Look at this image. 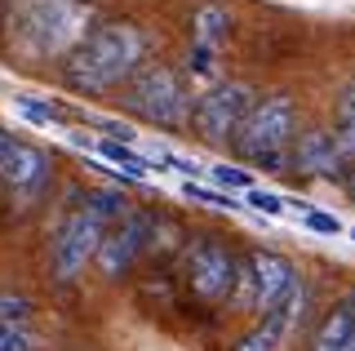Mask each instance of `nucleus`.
Listing matches in <instances>:
<instances>
[{
	"instance_id": "obj_1",
	"label": "nucleus",
	"mask_w": 355,
	"mask_h": 351,
	"mask_svg": "<svg viewBox=\"0 0 355 351\" xmlns=\"http://www.w3.org/2000/svg\"><path fill=\"white\" fill-rule=\"evenodd\" d=\"M142 49H147V40H142V31L133 23H103L67 53L62 80L80 94H107L120 80H133L142 71L138 67Z\"/></svg>"
},
{
	"instance_id": "obj_2",
	"label": "nucleus",
	"mask_w": 355,
	"mask_h": 351,
	"mask_svg": "<svg viewBox=\"0 0 355 351\" xmlns=\"http://www.w3.org/2000/svg\"><path fill=\"white\" fill-rule=\"evenodd\" d=\"M125 107L129 112H138L142 120H151V125H164V129H178L191 120V94H187V85L178 80L173 67H164V62H147L138 76L129 80V94H125Z\"/></svg>"
},
{
	"instance_id": "obj_3",
	"label": "nucleus",
	"mask_w": 355,
	"mask_h": 351,
	"mask_svg": "<svg viewBox=\"0 0 355 351\" xmlns=\"http://www.w3.org/2000/svg\"><path fill=\"white\" fill-rule=\"evenodd\" d=\"M297 289H302V284H297L293 262L280 258V254H271V249H253V254L240 262V280H236L231 302L244 307V311L271 316L275 307H284Z\"/></svg>"
},
{
	"instance_id": "obj_4",
	"label": "nucleus",
	"mask_w": 355,
	"mask_h": 351,
	"mask_svg": "<svg viewBox=\"0 0 355 351\" xmlns=\"http://www.w3.org/2000/svg\"><path fill=\"white\" fill-rule=\"evenodd\" d=\"M293 103H288L284 94H271V98H258V103L249 107V116H244L240 134H236V151L249 160L258 156H271V151H288V142H293Z\"/></svg>"
},
{
	"instance_id": "obj_5",
	"label": "nucleus",
	"mask_w": 355,
	"mask_h": 351,
	"mask_svg": "<svg viewBox=\"0 0 355 351\" xmlns=\"http://www.w3.org/2000/svg\"><path fill=\"white\" fill-rule=\"evenodd\" d=\"M85 18L89 14L80 5H71V0H36L27 9V18H22V36H27V45L36 53H58V49L71 53L89 36Z\"/></svg>"
},
{
	"instance_id": "obj_6",
	"label": "nucleus",
	"mask_w": 355,
	"mask_h": 351,
	"mask_svg": "<svg viewBox=\"0 0 355 351\" xmlns=\"http://www.w3.org/2000/svg\"><path fill=\"white\" fill-rule=\"evenodd\" d=\"M253 107V89L240 80H218L209 94L196 98V112H191V125L205 142H236L244 116Z\"/></svg>"
},
{
	"instance_id": "obj_7",
	"label": "nucleus",
	"mask_w": 355,
	"mask_h": 351,
	"mask_svg": "<svg viewBox=\"0 0 355 351\" xmlns=\"http://www.w3.org/2000/svg\"><path fill=\"white\" fill-rule=\"evenodd\" d=\"M107 227L111 223L98 209H89V205L67 214V223L58 227V236H53V276L71 280L76 271H85V262L98 258V245H103Z\"/></svg>"
},
{
	"instance_id": "obj_8",
	"label": "nucleus",
	"mask_w": 355,
	"mask_h": 351,
	"mask_svg": "<svg viewBox=\"0 0 355 351\" xmlns=\"http://www.w3.org/2000/svg\"><path fill=\"white\" fill-rule=\"evenodd\" d=\"M187 280H191V289L200 298L218 302V298H231L236 293V280H240V262L231 254L227 245H222L218 236H200L187 245Z\"/></svg>"
},
{
	"instance_id": "obj_9",
	"label": "nucleus",
	"mask_w": 355,
	"mask_h": 351,
	"mask_svg": "<svg viewBox=\"0 0 355 351\" xmlns=\"http://www.w3.org/2000/svg\"><path fill=\"white\" fill-rule=\"evenodd\" d=\"M147 236H151V214L133 209L129 218H120L116 227H107L103 245H98V271L103 276H120V271L133 267V258L147 249Z\"/></svg>"
},
{
	"instance_id": "obj_10",
	"label": "nucleus",
	"mask_w": 355,
	"mask_h": 351,
	"mask_svg": "<svg viewBox=\"0 0 355 351\" xmlns=\"http://www.w3.org/2000/svg\"><path fill=\"white\" fill-rule=\"evenodd\" d=\"M293 169L315 173V178H333V173L347 169V156H342L338 138H333L329 129H306L293 147Z\"/></svg>"
},
{
	"instance_id": "obj_11",
	"label": "nucleus",
	"mask_w": 355,
	"mask_h": 351,
	"mask_svg": "<svg viewBox=\"0 0 355 351\" xmlns=\"http://www.w3.org/2000/svg\"><path fill=\"white\" fill-rule=\"evenodd\" d=\"M5 182H9L14 196H22V200H36V196L49 187V160H44V151L18 138L14 156L5 164Z\"/></svg>"
},
{
	"instance_id": "obj_12",
	"label": "nucleus",
	"mask_w": 355,
	"mask_h": 351,
	"mask_svg": "<svg viewBox=\"0 0 355 351\" xmlns=\"http://www.w3.org/2000/svg\"><path fill=\"white\" fill-rule=\"evenodd\" d=\"M297 311H302V289H297L284 307H275L271 316H262V320L236 343V351H280V343H284V334H288V325H293Z\"/></svg>"
},
{
	"instance_id": "obj_13",
	"label": "nucleus",
	"mask_w": 355,
	"mask_h": 351,
	"mask_svg": "<svg viewBox=\"0 0 355 351\" xmlns=\"http://www.w3.org/2000/svg\"><path fill=\"white\" fill-rule=\"evenodd\" d=\"M227 31H231V18H227V9H222V5H200L196 14H191V36H196V45L218 49L222 40H227Z\"/></svg>"
},
{
	"instance_id": "obj_14",
	"label": "nucleus",
	"mask_w": 355,
	"mask_h": 351,
	"mask_svg": "<svg viewBox=\"0 0 355 351\" xmlns=\"http://www.w3.org/2000/svg\"><path fill=\"white\" fill-rule=\"evenodd\" d=\"M351 329H355L351 307H338V311H329V316H324V325L315 329V343H311V351H347Z\"/></svg>"
},
{
	"instance_id": "obj_15",
	"label": "nucleus",
	"mask_w": 355,
	"mask_h": 351,
	"mask_svg": "<svg viewBox=\"0 0 355 351\" xmlns=\"http://www.w3.org/2000/svg\"><path fill=\"white\" fill-rule=\"evenodd\" d=\"M85 205H89V209H98L111 227H116L120 218H129V214H133V209H129V200H125V196H120L116 187H94V191L85 196Z\"/></svg>"
},
{
	"instance_id": "obj_16",
	"label": "nucleus",
	"mask_w": 355,
	"mask_h": 351,
	"mask_svg": "<svg viewBox=\"0 0 355 351\" xmlns=\"http://www.w3.org/2000/svg\"><path fill=\"white\" fill-rule=\"evenodd\" d=\"M98 156L103 160H116V164H125V169L133 173V178H142V173H147V160L138 156V151L129 147V142H116V138H103L98 142Z\"/></svg>"
},
{
	"instance_id": "obj_17",
	"label": "nucleus",
	"mask_w": 355,
	"mask_h": 351,
	"mask_svg": "<svg viewBox=\"0 0 355 351\" xmlns=\"http://www.w3.org/2000/svg\"><path fill=\"white\" fill-rule=\"evenodd\" d=\"M191 76L196 80H214L218 85V62H214V49L209 45H191Z\"/></svg>"
},
{
	"instance_id": "obj_18",
	"label": "nucleus",
	"mask_w": 355,
	"mask_h": 351,
	"mask_svg": "<svg viewBox=\"0 0 355 351\" xmlns=\"http://www.w3.org/2000/svg\"><path fill=\"white\" fill-rule=\"evenodd\" d=\"M0 351H31V334L14 320H0Z\"/></svg>"
},
{
	"instance_id": "obj_19",
	"label": "nucleus",
	"mask_w": 355,
	"mask_h": 351,
	"mask_svg": "<svg viewBox=\"0 0 355 351\" xmlns=\"http://www.w3.org/2000/svg\"><path fill=\"white\" fill-rule=\"evenodd\" d=\"M214 178L222 187H236V191H253V178L249 169H236V164H214Z\"/></svg>"
},
{
	"instance_id": "obj_20",
	"label": "nucleus",
	"mask_w": 355,
	"mask_h": 351,
	"mask_svg": "<svg viewBox=\"0 0 355 351\" xmlns=\"http://www.w3.org/2000/svg\"><path fill=\"white\" fill-rule=\"evenodd\" d=\"M18 107L27 112L31 120H40V125H49V120H62V107L58 103H36V98H18Z\"/></svg>"
},
{
	"instance_id": "obj_21",
	"label": "nucleus",
	"mask_w": 355,
	"mask_h": 351,
	"mask_svg": "<svg viewBox=\"0 0 355 351\" xmlns=\"http://www.w3.org/2000/svg\"><path fill=\"white\" fill-rule=\"evenodd\" d=\"M31 316V302L27 298H14V293H0V320H14V325H22Z\"/></svg>"
},
{
	"instance_id": "obj_22",
	"label": "nucleus",
	"mask_w": 355,
	"mask_h": 351,
	"mask_svg": "<svg viewBox=\"0 0 355 351\" xmlns=\"http://www.w3.org/2000/svg\"><path fill=\"white\" fill-rule=\"evenodd\" d=\"M187 196H191V200H200V205H214V209H240V205L231 200V196L209 191V187H191V182H187Z\"/></svg>"
},
{
	"instance_id": "obj_23",
	"label": "nucleus",
	"mask_w": 355,
	"mask_h": 351,
	"mask_svg": "<svg viewBox=\"0 0 355 351\" xmlns=\"http://www.w3.org/2000/svg\"><path fill=\"white\" fill-rule=\"evenodd\" d=\"M249 205H253V209H262V214H271V218H280V214H284V200H280L275 191H262V187H253V191H249Z\"/></svg>"
},
{
	"instance_id": "obj_24",
	"label": "nucleus",
	"mask_w": 355,
	"mask_h": 351,
	"mask_svg": "<svg viewBox=\"0 0 355 351\" xmlns=\"http://www.w3.org/2000/svg\"><path fill=\"white\" fill-rule=\"evenodd\" d=\"M306 227H311V232H320V236H338L342 232V223L333 214H324V209H306Z\"/></svg>"
},
{
	"instance_id": "obj_25",
	"label": "nucleus",
	"mask_w": 355,
	"mask_h": 351,
	"mask_svg": "<svg viewBox=\"0 0 355 351\" xmlns=\"http://www.w3.org/2000/svg\"><path fill=\"white\" fill-rule=\"evenodd\" d=\"M333 138H338L342 156H347V160L355 164V120H351V125H338V129H333Z\"/></svg>"
},
{
	"instance_id": "obj_26",
	"label": "nucleus",
	"mask_w": 355,
	"mask_h": 351,
	"mask_svg": "<svg viewBox=\"0 0 355 351\" xmlns=\"http://www.w3.org/2000/svg\"><path fill=\"white\" fill-rule=\"evenodd\" d=\"M355 120V80L342 89V98H338V125H351Z\"/></svg>"
},
{
	"instance_id": "obj_27",
	"label": "nucleus",
	"mask_w": 355,
	"mask_h": 351,
	"mask_svg": "<svg viewBox=\"0 0 355 351\" xmlns=\"http://www.w3.org/2000/svg\"><path fill=\"white\" fill-rule=\"evenodd\" d=\"M14 147H18V138L0 129V178H5V164H9V156H14Z\"/></svg>"
},
{
	"instance_id": "obj_28",
	"label": "nucleus",
	"mask_w": 355,
	"mask_h": 351,
	"mask_svg": "<svg viewBox=\"0 0 355 351\" xmlns=\"http://www.w3.org/2000/svg\"><path fill=\"white\" fill-rule=\"evenodd\" d=\"M347 191H351V200H355V164H351V173H347Z\"/></svg>"
},
{
	"instance_id": "obj_29",
	"label": "nucleus",
	"mask_w": 355,
	"mask_h": 351,
	"mask_svg": "<svg viewBox=\"0 0 355 351\" xmlns=\"http://www.w3.org/2000/svg\"><path fill=\"white\" fill-rule=\"evenodd\" d=\"M347 307H351V316H355V289H351V293H347Z\"/></svg>"
},
{
	"instance_id": "obj_30",
	"label": "nucleus",
	"mask_w": 355,
	"mask_h": 351,
	"mask_svg": "<svg viewBox=\"0 0 355 351\" xmlns=\"http://www.w3.org/2000/svg\"><path fill=\"white\" fill-rule=\"evenodd\" d=\"M347 351H355V329H351V343H347Z\"/></svg>"
},
{
	"instance_id": "obj_31",
	"label": "nucleus",
	"mask_w": 355,
	"mask_h": 351,
	"mask_svg": "<svg viewBox=\"0 0 355 351\" xmlns=\"http://www.w3.org/2000/svg\"><path fill=\"white\" fill-rule=\"evenodd\" d=\"M351 240H355V227H351Z\"/></svg>"
}]
</instances>
